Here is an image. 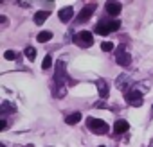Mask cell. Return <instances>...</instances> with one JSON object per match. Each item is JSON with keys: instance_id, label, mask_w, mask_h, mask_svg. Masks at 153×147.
<instances>
[{"instance_id": "ffe728a7", "label": "cell", "mask_w": 153, "mask_h": 147, "mask_svg": "<svg viewBox=\"0 0 153 147\" xmlns=\"http://www.w3.org/2000/svg\"><path fill=\"white\" fill-rule=\"evenodd\" d=\"M6 111H16V108L13 104H9L7 101H4L2 102V113H6Z\"/></svg>"}, {"instance_id": "7c38bea8", "label": "cell", "mask_w": 153, "mask_h": 147, "mask_svg": "<svg viewBox=\"0 0 153 147\" xmlns=\"http://www.w3.org/2000/svg\"><path fill=\"white\" fill-rule=\"evenodd\" d=\"M79 120H81V113H79V111H74V113H70V115H67V117H65V122H67L68 126L78 124Z\"/></svg>"}, {"instance_id": "4fadbf2b", "label": "cell", "mask_w": 153, "mask_h": 147, "mask_svg": "<svg viewBox=\"0 0 153 147\" xmlns=\"http://www.w3.org/2000/svg\"><path fill=\"white\" fill-rule=\"evenodd\" d=\"M49 15H51L49 11H38V13L34 15V24H36V25H43V22L49 18Z\"/></svg>"}, {"instance_id": "2e32d148", "label": "cell", "mask_w": 153, "mask_h": 147, "mask_svg": "<svg viewBox=\"0 0 153 147\" xmlns=\"http://www.w3.org/2000/svg\"><path fill=\"white\" fill-rule=\"evenodd\" d=\"M24 54H25V57H27L29 61H34V57H36V49H34V47H27V49L24 50Z\"/></svg>"}, {"instance_id": "484cf974", "label": "cell", "mask_w": 153, "mask_h": 147, "mask_svg": "<svg viewBox=\"0 0 153 147\" xmlns=\"http://www.w3.org/2000/svg\"><path fill=\"white\" fill-rule=\"evenodd\" d=\"M101 147H105V145H101Z\"/></svg>"}, {"instance_id": "8fae6325", "label": "cell", "mask_w": 153, "mask_h": 147, "mask_svg": "<svg viewBox=\"0 0 153 147\" xmlns=\"http://www.w3.org/2000/svg\"><path fill=\"white\" fill-rule=\"evenodd\" d=\"M128 129H130V124H128L126 120H123V118H121V120H115V124H114V131H115V133L121 135V133H126Z\"/></svg>"}, {"instance_id": "cb8c5ba5", "label": "cell", "mask_w": 153, "mask_h": 147, "mask_svg": "<svg viewBox=\"0 0 153 147\" xmlns=\"http://www.w3.org/2000/svg\"><path fill=\"white\" fill-rule=\"evenodd\" d=\"M112 2H117V0H112Z\"/></svg>"}, {"instance_id": "3957f363", "label": "cell", "mask_w": 153, "mask_h": 147, "mask_svg": "<svg viewBox=\"0 0 153 147\" xmlns=\"http://www.w3.org/2000/svg\"><path fill=\"white\" fill-rule=\"evenodd\" d=\"M87 126L94 135H106L108 133V124L105 120H101V118H88Z\"/></svg>"}, {"instance_id": "6da1fadb", "label": "cell", "mask_w": 153, "mask_h": 147, "mask_svg": "<svg viewBox=\"0 0 153 147\" xmlns=\"http://www.w3.org/2000/svg\"><path fill=\"white\" fill-rule=\"evenodd\" d=\"M67 65H65V61L61 59V61H58L56 63V74H54V83H68V85H74L76 81H72L70 77H68V74H67V68H65Z\"/></svg>"}, {"instance_id": "ba28073f", "label": "cell", "mask_w": 153, "mask_h": 147, "mask_svg": "<svg viewBox=\"0 0 153 147\" xmlns=\"http://www.w3.org/2000/svg\"><path fill=\"white\" fill-rule=\"evenodd\" d=\"M58 16H59V20L63 22V24H68L70 20H72V16H74V9L68 6V7H63V9H59L58 11Z\"/></svg>"}, {"instance_id": "277c9868", "label": "cell", "mask_w": 153, "mask_h": 147, "mask_svg": "<svg viewBox=\"0 0 153 147\" xmlns=\"http://www.w3.org/2000/svg\"><path fill=\"white\" fill-rule=\"evenodd\" d=\"M115 61H117V65H121V66H130L131 56L126 52V45H124V43H121V45L115 49Z\"/></svg>"}, {"instance_id": "44dd1931", "label": "cell", "mask_w": 153, "mask_h": 147, "mask_svg": "<svg viewBox=\"0 0 153 147\" xmlns=\"http://www.w3.org/2000/svg\"><path fill=\"white\" fill-rule=\"evenodd\" d=\"M6 126H7V122L2 118V120H0V129H6Z\"/></svg>"}, {"instance_id": "e0dca14e", "label": "cell", "mask_w": 153, "mask_h": 147, "mask_svg": "<svg viewBox=\"0 0 153 147\" xmlns=\"http://www.w3.org/2000/svg\"><path fill=\"white\" fill-rule=\"evenodd\" d=\"M52 66V56H45L43 57V63H42V68L43 70H49Z\"/></svg>"}, {"instance_id": "5b68a950", "label": "cell", "mask_w": 153, "mask_h": 147, "mask_svg": "<svg viewBox=\"0 0 153 147\" xmlns=\"http://www.w3.org/2000/svg\"><path fill=\"white\" fill-rule=\"evenodd\" d=\"M74 41L78 43L79 47H83V49H88V47H92V43H94V36H92V32L81 31V32H78V34H76Z\"/></svg>"}, {"instance_id": "5bb4252c", "label": "cell", "mask_w": 153, "mask_h": 147, "mask_svg": "<svg viewBox=\"0 0 153 147\" xmlns=\"http://www.w3.org/2000/svg\"><path fill=\"white\" fill-rule=\"evenodd\" d=\"M126 81H130V77L126 76V74H121L119 79H117V83H115V85H117V88L124 92V88H126Z\"/></svg>"}, {"instance_id": "7a4b0ae2", "label": "cell", "mask_w": 153, "mask_h": 147, "mask_svg": "<svg viewBox=\"0 0 153 147\" xmlns=\"http://www.w3.org/2000/svg\"><path fill=\"white\" fill-rule=\"evenodd\" d=\"M121 27V22L119 20H112V22H99L96 25V34H101V36H106L110 34L112 31H117Z\"/></svg>"}, {"instance_id": "30bf717a", "label": "cell", "mask_w": 153, "mask_h": 147, "mask_svg": "<svg viewBox=\"0 0 153 147\" xmlns=\"http://www.w3.org/2000/svg\"><path fill=\"white\" fill-rule=\"evenodd\" d=\"M97 92H99L101 99H108V95H110V88H108L106 79H99V81H97Z\"/></svg>"}, {"instance_id": "8992f818", "label": "cell", "mask_w": 153, "mask_h": 147, "mask_svg": "<svg viewBox=\"0 0 153 147\" xmlns=\"http://www.w3.org/2000/svg\"><path fill=\"white\" fill-rule=\"evenodd\" d=\"M126 102H128L130 106H133V108L142 106V93L137 92V90H130V92H126Z\"/></svg>"}, {"instance_id": "52a82bcc", "label": "cell", "mask_w": 153, "mask_h": 147, "mask_svg": "<svg viewBox=\"0 0 153 147\" xmlns=\"http://www.w3.org/2000/svg\"><path fill=\"white\" fill-rule=\"evenodd\" d=\"M121 9H123V6L119 4V2H106V6H105V11L110 15V16H117L119 13H121Z\"/></svg>"}, {"instance_id": "7402d4cb", "label": "cell", "mask_w": 153, "mask_h": 147, "mask_svg": "<svg viewBox=\"0 0 153 147\" xmlns=\"http://www.w3.org/2000/svg\"><path fill=\"white\" fill-rule=\"evenodd\" d=\"M96 108H106V104H105V102H97Z\"/></svg>"}, {"instance_id": "603a6c76", "label": "cell", "mask_w": 153, "mask_h": 147, "mask_svg": "<svg viewBox=\"0 0 153 147\" xmlns=\"http://www.w3.org/2000/svg\"><path fill=\"white\" fill-rule=\"evenodd\" d=\"M151 115H153V108H151Z\"/></svg>"}, {"instance_id": "9a60e30c", "label": "cell", "mask_w": 153, "mask_h": 147, "mask_svg": "<svg viewBox=\"0 0 153 147\" xmlns=\"http://www.w3.org/2000/svg\"><path fill=\"white\" fill-rule=\"evenodd\" d=\"M52 38V32L51 31H43V32H40L38 36H36V40L40 41V43H45V41H49Z\"/></svg>"}, {"instance_id": "9c48e42d", "label": "cell", "mask_w": 153, "mask_h": 147, "mask_svg": "<svg viewBox=\"0 0 153 147\" xmlns=\"http://www.w3.org/2000/svg\"><path fill=\"white\" fill-rule=\"evenodd\" d=\"M94 11H96V6H94V4H88V6H87V7H83V9H81V13L78 15V22H87V20L92 16V13H94Z\"/></svg>"}, {"instance_id": "d4e9b609", "label": "cell", "mask_w": 153, "mask_h": 147, "mask_svg": "<svg viewBox=\"0 0 153 147\" xmlns=\"http://www.w3.org/2000/svg\"><path fill=\"white\" fill-rule=\"evenodd\" d=\"M2 147H6V145H2Z\"/></svg>"}, {"instance_id": "ac0fdd59", "label": "cell", "mask_w": 153, "mask_h": 147, "mask_svg": "<svg viewBox=\"0 0 153 147\" xmlns=\"http://www.w3.org/2000/svg\"><path fill=\"white\" fill-rule=\"evenodd\" d=\"M4 57H6L7 61H15V59L18 57V54H16L15 50H6V52H4Z\"/></svg>"}, {"instance_id": "d6986e66", "label": "cell", "mask_w": 153, "mask_h": 147, "mask_svg": "<svg viewBox=\"0 0 153 147\" xmlns=\"http://www.w3.org/2000/svg\"><path fill=\"white\" fill-rule=\"evenodd\" d=\"M101 49H103L105 52H112V50L115 49V45H114L112 41H105V43H101Z\"/></svg>"}]
</instances>
